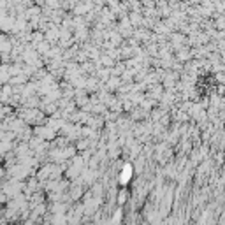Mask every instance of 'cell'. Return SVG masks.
Instances as JSON below:
<instances>
[]
</instances>
